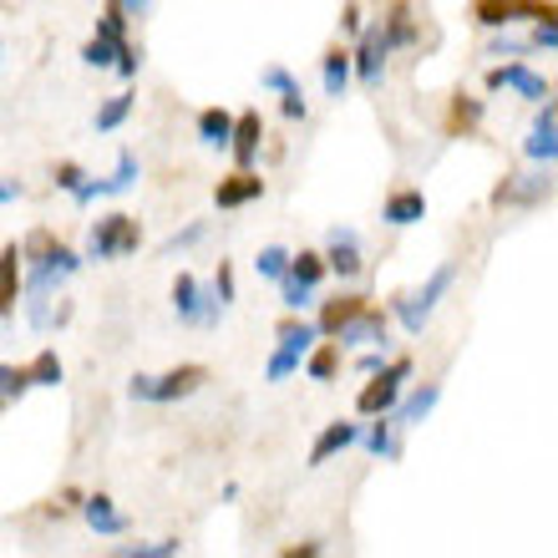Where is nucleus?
<instances>
[{
  "label": "nucleus",
  "instance_id": "nucleus-21",
  "mask_svg": "<svg viewBox=\"0 0 558 558\" xmlns=\"http://www.w3.org/2000/svg\"><path fill=\"white\" fill-rule=\"evenodd\" d=\"M437 401H441V386H437V381L422 386V391H412V397L401 401V407H391V426H416V422H426Z\"/></svg>",
  "mask_w": 558,
  "mask_h": 558
},
{
  "label": "nucleus",
  "instance_id": "nucleus-32",
  "mask_svg": "<svg viewBox=\"0 0 558 558\" xmlns=\"http://www.w3.org/2000/svg\"><path fill=\"white\" fill-rule=\"evenodd\" d=\"M290 269V250H279V244H265V250L254 254V275L259 279H279Z\"/></svg>",
  "mask_w": 558,
  "mask_h": 558
},
{
  "label": "nucleus",
  "instance_id": "nucleus-14",
  "mask_svg": "<svg viewBox=\"0 0 558 558\" xmlns=\"http://www.w3.org/2000/svg\"><path fill=\"white\" fill-rule=\"evenodd\" d=\"M336 345H386V315L381 310L361 305L351 320L336 330Z\"/></svg>",
  "mask_w": 558,
  "mask_h": 558
},
{
  "label": "nucleus",
  "instance_id": "nucleus-31",
  "mask_svg": "<svg viewBox=\"0 0 558 558\" xmlns=\"http://www.w3.org/2000/svg\"><path fill=\"white\" fill-rule=\"evenodd\" d=\"M31 386H61V355L46 345V351H36V361H31Z\"/></svg>",
  "mask_w": 558,
  "mask_h": 558
},
{
  "label": "nucleus",
  "instance_id": "nucleus-49",
  "mask_svg": "<svg viewBox=\"0 0 558 558\" xmlns=\"http://www.w3.org/2000/svg\"><path fill=\"white\" fill-rule=\"evenodd\" d=\"M15 198H21V189H15V183H0V208L15 204Z\"/></svg>",
  "mask_w": 558,
  "mask_h": 558
},
{
  "label": "nucleus",
  "instance_id": "nucleus-3",
  "mask_svg": "<svg viewBox=\"0 0 558 558\" xmlns=\"http://www.w3.org/2000/svg\"><path fill=\"white\" fill-rule=\"evenodd\" d=\"M452 284H457V265H441V269H432V279H426L422 290L397 294V300H391V310H397L401 330H407V336H422V325L432 320L437 300H441L447 290H452Z\"/></svg>",
  "mask_w": 558,
  "mask_h": 558
},
{
  "label": "nucleus",
  "instance_id": "nucleus-18",
  "mask_svg": "<svg viewBox=\"0 0 558 558\" xmlns=\"http://www.w3.org/2000/svg\"><path fill=\"white\" fill-rule=\"evenodd\" d=\"M355 441H361V426L355 422H330L320 437H315V447H310V468H325L330 457H340L345 447H355Z\"/></svg>",
  "mask_w": 558,
  "mask_h": 558
},
{
  "label": "nucleus",
  "instance_id": "nucleus-39",
  "mask_svg": "<svg viewBox=\"0 0 558 558\" xmlns=\"http://www.w3.org/2000/svg\"><path fill=\"white\" fill-rule=\"evenodd\" d=\"M452 122H457V128H477V122H483V102H477V97H457V102H452Z\"/></svg>",
  "mask_w": 558,
  "mask_h": 558
},
{
  "label": "nucleus",
  "instance_id": "nucleus-20",
  "mask_svg": "<svg viewBox=\"0 0 558 558\" xmlns=\"http://www.w3.org/2000/svg\"><path fill=\"white\" fill-rule=\"evenodd\" d=\"M381 219L391 223V229L422 223V219H426V193H422V189H401V193H391V198H386V208H381Z\"/></svg>",
  "mask_w": 558,
  "mask_h": 558
},
{
  "label": "nucleus",
  "instance_id": "nucleus-27",
  "mask_svg": "<svg viewBox=\"0 0 558 558\" xmlns=\"http://www.w3.org/2000/svg\"><path fill=\"white\" fill-rule=\"evenodd\" d=\"M371 457H397V437H391V412H376L371 416V432H361Z\"/></svg>",
  "mask_w": 558,
  "mask_h": 558
},
{
  "label": "nucleus",
  "instance_id": "nucleus-44",
  "mask_svg": "<svg viewBox=\"0 0 558 558\" xmlns=\"http://www.w3.org/2000/svg\"><path fill=\"white\" fill-rule=\"evenodd\" d=\"M82 178H87V173H82V168H76V162H57V189L76 193V189H82Z\"/></svg>",
  "mask_w": 558,
  "mask_h": 558
},
{
  "label": "nucleus",
  "instance_id": "nucleus-6",
  "mask_svg": "<svg viewBox=\"0 0 558 558\" xmlns=\"http://www.w3.org/2000/svg\"><path fill=\"white\" fill-rule=\"evenodd\" d=\"M544 15H554L548 0H472V21L487 31L518 26V21H544Z\"/></svg>",
  "mask_w": 558,
  "mask_h": 558
},
{
  "label": "nucleus",
  "instance_id": "nucleus-4",
  "mask_svg": "<svg viewBox=\"0 0 558 558\" xmlns=\"http://www.w3.org/2000/svg\"><path fill=\"white\" fill-rule=\"evenodd\" d=\"M143 244V223L133 214H107V219L92 223L87 234V259L107 265V259H122V254H133Z\"/></svg>",
  "mask_w": 558,
  "mask_h": 558
},
{
  "label": "nucleus",
  "instance_id": "nucleus-9",
  "mask_svg": "<svg viewBox=\"0 0 558 558\" xmlns=\"http://www.w3.org/2000/svg\"><path fill=\"white\" fill-rule=\"evenodd\" d=\"M548 193H554V173H548V162L538 168V173H513V178H502L498 189H493V204H523V208H533V204H544Z\"/></svg>",
  "mask_w": 558,
  "mask_h": 558
},
{
  "label": "nucleus",
  "instance_id": "nucleus-46",
  "mask_svg": "<svg viewBox=\"0 0 558 558\" xmlns=\"http://www.w3.org/2000/svg\"><path fill=\"white\" fill-rule=\"evenodd\" d=\"M112 5H118V11L133 21V15H147V5H153V0H112Z\"/></svg>",
  "mask_w": 558,
  "mask_h": 558
},
{
  "label": "nucleus",
  "instance_id": "nucleus-29",
  "mask_svg": "<svg viewBox=\"0 0 558 558\" xmlns=\"http://www.w3.org/2000/svg\"><path fill=\"white\" fill-rule=\"evenodd\" d=\"M315 340H320V330H315L310 320H284V325H279V345H284V351H294V355H305Z\"/></svg>",
  "mask_w": 558,
  "mask_h": 558
},
{
  "label": "nucleus",
  "instance_id": "nucleus-36",
  "mask_svg": "<svg viewBox=\"0 0 558 558\" xmlns=\"http://www.w3.org/2000/svg\"><path fill=\"white\" fill-rule=\"evenodd\" d=\"M118 554L122 558H178L183 544H178V538H162V544H122Z\"/></svg>",
  "mask_w": 558,
  "mask_h": 558
},
{
  "label": "nucleus",
  "instance_id": "nucleus-13",
  "mask_svg": "<svg viewBox=\"0 0 558 558\" xmlns=\"http://www.w3.org/2000/svg\"><path fill=\"white\" fill-rule=\"evenodd\" d=\"M259 143H265V118H259V107H250V112L234 118V133H229V153H234L239 168L259 162Z\"/></svg>",
  "mask_w": 558,
  "mask_h": 558
},
{
  "label": "nucleus",
  "instance_id": "nucleus-42",
  "mask_svg": "<svg viewBox=\"0 0 558 558\" xmlns=\"http://www.w3.org/2000/svg\"><path fill=\"white\" fill-rule=\"evenodd\" d=\"M279 112H284L290 122H305V112H310V107H305V92H300V87H294V92H279Z\"/></svg>",
  "mask_w": 558,
  "mask_h": 558
},
{
  "label": "nucleus",
  "instance_id": "nucleus-30",
  "mask_svg": "<svg viewBox=\"0 0 558 558\" xmlns=\"http://www.w3.org/2000/svg\"><path fill=\"white\" fill-rule=\"evenodd\" d=\"M284 275L300 279V284H310V290H315V284L325 279V259H320L315 250H300V254H290V269H284Z\"/></svg>",
  "mask_w": 558,
  "mask_h": 558
},
{
  "label": "nucleus",
  "instance_id": "nucleus-34",
  "mask_svg": "<svg viewBox=\"0 0 558 558\" xmlns=\"http://www.w3.org/2000/svg\"><path fill=\"white\" fill-rule=\"evenodd\" d=\"M208 234V223H189V229H178V234H168L158 244V254L162 259H173V254H183V250H193V244H198V239Z\"/></svg>",
  "mask_w": 558,
  "mask_h": 558
},
{
  "label": "nucleus",
  "instance_id": "nucleus-33",
  "mask_svg": "<svg viewBox=\"0 0 558 558\" xmlns=\"http://www.w3.org/2000/svg\"><path fill=\"white\" fill-rule=\"evenodd\" d=\"M31 391V371L26 366H0V401L11 407V401H21Z\"/></svg>",
  "mask_w": 558,
  "mask_h": 558
},
{
  "label": "nucleus",
  "instance_id": "nucleus-35",
  "mask_svg": "<svg viewBox=\"0 0 558 558\" xmlns=\"http://www.w3.org/2000/svg\"><path fill=\"white\" fill-rule=\"evenodd\" d=\"M279 300H284V310H310L315 305V290L300 284V279H290V275H279Z\"/></svg>",
  "mask_w": 558,
  "mask_h": 558
},
{
  "label": "nucleus",
  "instance_id": "nucleus-37",
  "mask_svg": "<svg viewBox=\"0 0 558 558\" xmlns=\"http://www.w3.org/2000/svg\"><path fill=\"white\" fill-rule=\"evenodd\" d=\"M300 361H305V355H294V351H284V345H275V355H269L265 376H269V381H290L294 371H300Z\"/></svg>",
  "mask_w": 558,
  "mask_h": 558
},
{
  "label": "nucleus",
  "instance_id": "nucleus-7",
  "mask_svg": "<svg viewBox=\"0 0 558 558\" xmlns=\"http://www.w3.org/2000/svg\"><path fill=\"white\" fill-rule=\"evenodd\" d=\"M386 57H391V41H386V31H381V26H361V31H355L351 72L361 76V87H381Z\"/></svg>",
  "mask_w": 558,
  "mask_h": 558
},
{
  "label": "nucleus",
  "instance_id": "nucleus-1",
  "mask_svg": "<svg viewBox=\"0 0 558 558\" xmlns=\"http://www.w3.org/2000/svg\"><path fill=\"white\" fill-rule=\"evenodd\" d=\"M21 254H36L31 259V300H26V315L36 330H46L51 325V310H46V300H51V290H57L61 279H72L76 269H82V254L66 250V244H51V234L46 229H36V234L21 244Z\"/></svg>",
  "mask_w": 558,
  "mask_h": 558
},
{
  "label": "nucleus",
  "instance_id": "nucleus-10",
  "mask_svg": "<svg viewBox=\"0 0 558 558\" xmlns=\"http://www.w3.org/2000/svg\"><path fill=\"white\" fill-rule=\"evenodd\" d=\"M502 87L523 92L529 102H548V97H554V87H548L538 72H529L523 61H502V66H487V92H502Z\"/></svg>",
  "mask_w": 558,
  "mask_h": 558
},
{
  "label": "nucleus",
  "instance_id": "nucleus-45",
  "mask_svg": "<svg viewBox=\"0 0 558 558\" xmlns=\"http://www.w3.org/2000/svg\"><path fill=\"white\" fill-rule=\"evenodd\" d=\"M381 366H386V351H366L361 361H355V371H361V376H376Z\"/></svg>",
  "mask_w": 558,
  "mask_h": 558
},
{
  "label": "nucleus",
  "instance_id": "nucleus-2",
  "mask_svg": "<svg viewBox=\"0 0 558 558\" xmlns=\"http://www.w3.org/2000/svg\"><path fill=\"white\" fill-rule=\"evenodd\" d=\"M204 381H208L204 366H173V371H162V376H143L137 371L128 391H133V401H147V407H173V401L193 397Z\"/></svg>",
  "mask_w": 558,
  "mask_h": 558
},
{
  "label": "nucleus",
  "instance_id": "nucleus-40",
  "mask_svg": "<svg viewBox=\"0 0 558 558\" xmlns=\"http://www.w3.org/2000/svg\"><path fill=\"white\" fill-rule=\"evenodd\" d=\"M533 51H554L558 46V26H554V15H544V21H533Z\"/></svg>",
  "mask_w": 558,
  "mask_h": 558
},
{
  "label": "nucleus",
  "instance_id": "nucleus-43",
  "mask_svg": "<svg viewBox=\"0 0 558 558\" xmlns=\"http://www.w3.org/2000/svg\"><path fill=\"white\" fill-rule=\"evenodd\" d=\"M208 294H214V300H219V305L229 310V300H234V269L219 265V275H214V290H208Z\"/></svg>",
  "mask_w": 558,
  "mask_h": 558
},
{
  "label": "nucleus",
  "instance_id": "nucleus-28",
  "mask_svg": "<svg viewBox=\"0 0 558 558\" xmlns=\"http://www.w3.org/2000/svg\"><path fill=\"white\" fill-rule=\"evenodd\" d=\"M305 371H310V381H330V376L340 371V345H336V340H330V345H320V351L310 345V351H305Z\"/></svg>",
  "mask_w": 558,
  "mask_h": 558
},
{
  "label": "nucleus",
  "instance_id": "nucleus-17",
  "mask_svg": "<svg viewBox=\"0 0 558 558\" xmlns=\"http://www.w3.org/2000/svg\"><path fill=\"white\" fill-rule=\"evenodd\" d=\"M82 518H87V529L102 533V538H122V533H128V518L118 513V502L107 498V493H92V498H82Z\"/></svg>",
  "mask_w": 558,
  "mask_h": 558
},
{
  "label": "nucleus",
  "instance_id": "nucleus-11",
  "mask_svg": "<svg viewBox=\"0 0 558 558\" xmlns=\"http://www.w3.org/2000/svg\"><path fill=\"white\" fill-rule=\"evenodd\" d=\"M325 275H336V279H355L361 275V239H355V229H330L325 234Z\"/></svg>",
  "mask_w": 558,
  "mask_h": 558
},
{
  "label": "nucleus",
  "instance_id": "nucleus-25",
  "mask_svg": "<svg viewBox=\"0 0 558 558\" xmlns=\"http://www.w3.org/2000/svg\"><path fill=\"white\" fill-rule=\"evenodd\" d=\"M381 31H386V41H391V51H397V46H416V36H422L407 5H391V11H386V21H381Z\"/></svg>",
  "mask_w": 558,
  "mask_h": 558
},
{
  "label": "nucleus",
  "instance_id": "nucleus-16",
  "mask_svg": "<svg viewBox=\"0 0 558 558\" xmlns=\"http://www.w3.org/2000/svg\"><path fill=\"white\" fill-rule=\"evenodd\" d=\"M523 153H529L533 162H548V168H554V158H558V112H554V97H548L544 112H538V122H533V133H529V143H523Z\"/></svg>",
  "mask_w": 558,
  "mask_h": 558
},
{
  "label": "nucleus",
  "instance_id": "nucleus-47",
  "mask_svg": "<svg viewBox=\"0 0 558 558\" xmlns=\"http://www.w3.org/2000/svg\"><path fill=\"white\" fill-rule=\"evenodd\" d=\"M340 21H345V31H361V26H366V21H361V5H345V15H340Z\"/></svg>",
  "mask_w": 558,
  "mask_h": 558
},
{
  "label": "nucleus",
  "instance_id": "nucleus-22",
  "mask_svg": "<svg viewBox=\"0 0 558 558\" xmlns=\"http://www.w3.org/2000/svg\"><path fill=\"white\" fill-rule=\"evenodd\" d=\"M320 82H325V97H345V87H351V51L345 46H330L325 51V66H320Z\"/></svg>",
  "mask_w": 558,
  "mask_h": 558
},
{
  "label": "nucleus",
  "instance_id": "nucleus-23",
  "mask_svg": "<svg viewBox=\"0 0 558 558\" xmlns=\"http://www.w3.org/2000/svg\"><path fill=\"white\" fill-rule=\"evenodd\" d=\"M366 305L361 294H340V300H325V310H320V320H315V330H320V340H336V330L345 320H351L355 310Z\"/></svg>",
  "mask_w": 558,
  "mask_h": 558
},
{
  "label": "nucleus",
  "instance_id": "nucleus-41",
  "mask_svg": "<svg viewBox=\"0 0 558 558\" xmlns=\"http://www.w3.org/2000/svg\"><path fill=\"white\" fill-rule=\"evenodd\" d=\"M259 87H265V92H294L300 82H294L284 66H265V72H259Z\"/></svg>",
  "mask_w": 558,
  "mask_h": 558
},
{
  "label": "nucleus",
  "instance_id": "nucleus-8",
  "mask_svg": "<svg viewBox=\"0 0 558 558\" xmlns=\"http://www.w3.org/2000/svg\"><path fill=\"white\" fill-rule=\"evenodd\" d=\"M173 310H178V320L183 325H219L223 305L214 300V294H204V284L193 275H178L173 279Z\"/></svg>",
  "mask_w": 558,
  "mask_h": 558
},
{
  "label": "nucleus",
  "instance_id": "nucleus-15",
  "mask_svg": "<svg viewBox=\"0 0 558 558\" xmlns=\"http://www.w3.org/2000/svg\"><path fill=\"white\" fill-rule=\"evenodd\" d=\"M254 198H265V178L254 173V168H239V173H229L214 189V204L219 208H244V204H254Z\"/></svg>",
  "mask_w": 558,
  "mask_h": 558
},
{
  "label": "nucleus",
  "instance_id": "nucleus-26",
  "mask_svg": "<svg viewBox=\"0 0 558 558\" xmlns=\"http://www.w3.org/2000/svg\"><path fill=\"white\" fill-rule=\"evenodd\" d=\"M133 92H118V97H112V102H102L97 107V118H92V128H97V133H118L122 122L133 118Z\"/></svg>",
  "mask_w": 558,
  "mask_h": 558
},
{
  "label": "nucleus",
  "instance_id": "nucleus-48",
  "mask_svg": "<svg viewBox=\"0 0 558 558\" xmlns=\"http://www.w3.org/2000/svg\"><path fill=\"white\" fill-rule=\"evenodd\" d=\"M300 554H325V544H300V548H284V558H300Z\"/></svg>",
  "mask_w": 558,
  "mask_h": 558
},
{
  "label": "nucleus",
  "instance_id": "nucleus-38",
  "mask_svg": "<svg viewBox=\"0 0 558 558\" xmlns=\"http://www.w3.org/2000/svg\"><path fill=\"white\" fill-rule=\"evenodd\" d=\"M82 61H87V66H97V72H107V66H112L118 57H112V46H107L102 36H92V41L82 46Z\"/></svg>",
  "mask_w": 558,
  "mask_h": 558
},
{
  "label": "nucleus",
  "instance_id": "nucleus-24",
  "mask_svg": "<svg viewBox=\"0 0 558 558\" xmlns=\"http://www.w3.org/2000/svg\"><path fill=\"white\" fill-rule=\"evenodd\" d=\"M229 133H234V112H223V107L198 112V143L204 147H229Z\"/></svg>",
  "mask_w": 558,
  "mask_h": 558
},
{
  "label": "nucleus",
  "instance_id": "nucleus-12",
  "mask_svg": "<svg viewBox=\"0 0 558 558\" xmlns=\"http://www.w3.org/2000/svg\"><path fill=\"white\" fill-rule=\"evenodd\" d=\"M137 173H143V168H137L133 153H118V173H112V178H82V189H76L72 198H76V204H97V198L128 193L137 183Z\"/></svg>",
  "mask_w": 558,
  "mask_h": 558
},
{
  "label": "nucleus",
  "instance_id": "nucleus-19",
  "mask_svg": "<svg viewBox=\"0 0 558 558\" xmlns=\"http://www.w3.org/2000/svg\"><path fill=\"white\" fill-rule=\"evenodd\" d=\"M21 305V244H5L0 250V320L15 315Z\"/></svg>",
  "mask_w": 558,
  "mask_h": 558
},
{
  "label": "nucleus",
  "instance_id": "nucleus-50",
  "mask_svg": "<svg viewBox=\"0 0 558 558\" xmlns=\"http://www.w3.org/2000/svg\"><path fill=\"white\" fill-rule=\"evenodd\" d=\"M0 61H5V46H0Z\"/></svg>",
  "mask_w": 558,
  "mask_h": 558
},
{
  "label": "nucleus",
  "instance_id": "nucleus-5",
  "mask_svg": "<svg viewBox=\"0 0 558 558\" xmlns=\"http://www.w3.org/2000/svg\"><path fill=\"white\" fill-rule=\"evenodd\" d=\"M412 381V361H386L376 371V381L361 386V397H355V412L361 416H376V412H391L401 397V386Z\"/></svg>",
  "mask_w": 558,
  "mask_h": 558
}]
</instances>
